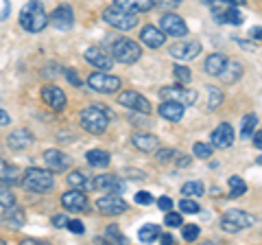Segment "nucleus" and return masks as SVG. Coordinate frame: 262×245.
<instances>
[{
	"label": "nucleus",
	"instance_id": "obj_51",
	"mask_svg": "<svg viewBox=\"0 0 262 245\" xmlns=\"http://www.w3.org/2000/svg\"><path fill=\"white\" fill-rule=\"evenodd\" d=\"M251 140H253V147H256V149H262V129L251 134Z\"/></svg>",
	"mask_w": 262,
	"mask_h": 245
},
{
	"label": "nucleus",
	"instance_id": "obj_30",
	"mask_svg": "<svg viewBox=\"0 0 262 245\" xmlns=\"http://www.w3.org/2000/svg\"><path fill=\"white\" fill-rule=\"evenodd\" d=\"M114 3L125 7L129 11H134V13H144V11L153 9V0H114Z\"/></svg>",
	"mask_w": 262,
	"mask_h": 245
},
{
	"label": "nucleus",
	"instance_id": "obj_2",
	"mask_svg": "<svg viewBox=\"0 0 262 245\" xmlns=\"http://www.w3.org/2000/svg\"><path fill=\"white\" fill-rule=\"evenodd\" d=\"M79 125L83 127L88 134L101 136V134H105V129L110 127V116H107V112H105L103 108L90 105V108H85L83 112L79 114Z\"/></svg>",
	"mask_w": 262,
	"mask_h": 245
},
{
	"label": "nucleus",
	"instance_id": "obj_13",
	"mask_svg": "<svg viewBox=\"0 0 262 245\" xmlns=\"http://www.w3.org/2000/svg\"><path fill=\"white\" fill-rule=\"evenodd\" d=\"M44 162H46L48 171H53V173H63V171H68L72 167L70 156H66V153L59 151V149H46L44 151Z\"/></svg>",
	"mask_w": 262,
	"mask_h": 245
},
{
	"label": "nucleus",
	"instance_id": "obj_8",
	"mask_svg": "<svg viewBox=\"0 0 262 245\" xmlns=\"http://www.w3.org/2000/svg\"><path fill=\"white\" fill-rule=\"evenodd\" d=\"M210 9L214 13V20L219 24H243L245 22V15L236 9L234 5H225V3H219V0H210Z\"/></svg>",
	"mask_w": 262,
	"mask_h": 245
},
{
	"label": "nucleus",
	"instance_id": "obj_39",
	"mask_svg": "<svg viewBox=\"0 0 262 245\" xmlns=\"http://www.w3.org/2000/svg\"><path fill=\"white\" fill-rule=\"evenodd\" d=\"M11 203H15V195L11 193L9 184L0 182V206L7 208V206H11Z\"/></svg>",
	"mask_w": 262,
	"mask_h": 245
},
{
	"label": "nucleus",
	"instance_id": "obj_48",
	"mask_svg": "<svg viewBox=\"0 0 262 245\" xmlns=\"http://www.w3.org/2000/svg\"><path fill=\"white\" fill-rule=\"evenodd\" d=\"M173 160H175V165H177L179 169L190 167V162H192V160H190V156H186V153H175V158H173Z\"/></svg>",
	"mask_w": 262,
	"mask_h": 245
},
{
	"label": "nucleus",
	"instance_id": "obj_58",
	"mask_svg": "<svg viewBox=\"0 0 262 245\" xmlns=\"http://www.w3.org/2000/svg\"><path fill=\"white\" fill-rule=\"evenodd\" d=\"M258 165H262V156H260V158H258Z\"/></svg>",
	"mask_w": 262,
	"mask_h": 245
},
{
	"label": "nucleus",
	"instance_id": "obj_27",
	"mask_svg": "<svg viewBox=\"0 0 262 245\" xmlns=\"http://www.w3.org/2000/svg\"><path fill=\"white\" fill-rule=\"evenodd\" d=\"M225 64H227V57L219 55V53H212V55H208V57H206V64H203V68H206L208 75L219 77L221 72H223Z\"/></svg>",
	"mask_w": 262,
	"mask_h": 245
},
{
	"label": "nucleus",
	"instance_id": "obj_21",
	"mask_svg": "<svg viewBox=\"0 0 262 245\" xmlns=\"http://www.w3.org/2000/svg\"><path fill=\"white\" fill-rule=\"evenodd\" d=\"M3 223L13 228V230H18V228H22L24 223H27V212H24L20 206L11 203V206H7L5 212H3Z\"/></svg>",
	"mask_w": 262,
	"mask_h": 245
},
{
	"label": "nucleus",
	"instance_id": "obj_12",
	"mask_svg": "<svg viewBox=\"0 0 262 245\" xmlns=\"http://www.w3.org/2000/svg\"><path fill=\"white\" fill-rule=\"evenodd\" d=\"M170 57L175 59H182V62H190L194 57H199L201 53V42H194V39H184V42H177L168 48Z\"/></svg>",
	"mask_w": 262,
	"mask_h": 245
},
{
	"label": "nucleus",
	"instance_id": "obj_32",
	"mask_svg": "<svg viewBox=\"0 0 262 245\" xmlns=\"http://www.w3.org/2000/svg\"><path fill=\"white\" fill-rule=\"evenodd\" d=\"M208 110H216L221 103H223L225 99V94H223V90L216 88V86H208Z\"/></svg>",
	"mask_w": 262,
	"mask_h": 245
},
{
	"label": "nucleus",
	"instance_id": "obj_7",
	"mask_svg": "<svg viewBox=\"0 0 262 245\" xmlns=\"http://www.w3.org/2000/svg\"><path fill=\"white\" fill-rule=\"evenodd\" d=\"M160 96L164 101H177V103H182V105H194L196 99H199V92L196 90H190V88H186L184 84H179V86H166V88H162L160 90Z\"/></svg>",
	"mask_w": 262,
	"mask_h": 245
},
{
	"label": "nucleus",
	"instance_id": "obj_36",
	"mask_svg": "<svg viewBox=\"0 0 262 245\" xmlns=\"http://www.w3.org/2000/svg\"><path fill=\"white\" fill-rule=\"evenodd\" d=\"M173 77H175L177 84L188 86L190 84V79H192V72H190V68H186L184 64H177V66L173 68Z\"/></svg>",
	"mask_w": 262,
	"mask_h": 245
},
{
	"label": "nucleus",
	"instance_id": "obj_3",
	"mask_svg": "<svg viewBox=\"0 0 262 245\" xmlns=\"http://www.w3.org/2000/svg\"><path fill=\"white\" fill-rule=\"evenodd\" d=\"M103 20L107 22L110 27L120 29V31H131V29L138 27V15L134 11L125 9V7L116 5V3L103 9Z\"/></svg>",
	"mask_w": 262,
	"mask_h": 245
},
{
	"label": "nucleus",
	"instance_id": "obj_56",
	"mask_svg": "<svg viewBox=\"0 0 262 245\" xmlns=\"http://www.w3.org/2000/svg\"><path fill=\"white\" fill-rule=\"evenodd\" d=\"M219 3H225V5H245V3H247V0H219Z\"/></svg>",
	"mask_w": 262,
	"mask_h": 245
},
{
	"label": "nucleus",
	"instance_id": "obj_31",
	"mask_svg": "<svg viewBox=\"0 0 262 245\" xmlns=\"http://www.w3.org/2000/svg\"><path fill=\"white\" fill-rule=\"evenodd\" d=\"M158 236H160V226H155V223L144 226V228H140V232H138V239L142 243H155Z\"/></svg>",
	"mask_w": 262,
	"mask_h": 245
},
{
	"label": "nucleus",
	"instance_id": "obj_15",
	"mask_svg": "<svg viewBox=\"0 0 262 245\" xmlns=\"http://www.w3.org/2000/svg\"><path fill=\"white\" fill-rule=\"evenodd\" d=\"M48 22H51L57 31H68V29H72V24H75V11H72V7L61 5L48 15Z\"/></svg>",
	"mask_w": 262,
	"mask_h": 245
},
{
	"label": "nucleus",
	"instance_id": "obj_34",
	"mask_svg": "<svg viewBox=\"0 0 262 245\" xmlns=\"http://www.w3.org/2000/svg\"><path fill=\"white\" fill-rule=\"evenodd\" d=\"M206 193V186L201 182H186L182 186V195L184 197H201V195Z\"/></svg>",
	"mask_w": 262,
	"mask_h": 245
},
{
	"label": "nucleus",
	"instance_id": "obj_25",
	"mask_svg": "<svg viewBox=\"0 0 262 245\" xmlns=\"http://www.w3.org/2000/svg\"><path fill=\"white\" fill-rule=\"evenodd\" d=\"M131 145H134L138 151L149 153V151L158 149V138H155L153 134H134L131 136Z\"/></svg>",
	"mask_w": 262,
	"mask_h": 245
},
{
	"label": "nucleus",
	"instance_id": "obj_44",
	"mask_svg": "<svg viewBox=\"0 0 262 245\" xmlns=\"http://www.w3.org/2000/svg\"><path fill=\"white\" fill-rule=\"evenodd\" d=\"M63 77L70 81V86H75V88H81V77L77 75L72 68H63Z\"/></svg>",
	"mask_w": 262,
	"mask_h": 245
},
{
	"label": "nucleus",
	"instance_id": "obj_35",
	"mask_svg": "<svg viewBox=\"0 0 262 245\" xmlns=\"http://www.w3.org/2000/svg\"><path fill=\"white\" fill-rule=\"evenodd\" d=\"M68 184L72 186V189L85 191L88 189V177H85L83 171H72V173H68Z\"/></svg>",
	"mask_w": 262,
	"mask_h": 245
},
{
	"label": "nucleus",
	"instance_id": "obj_18",
	"mask_svg": "<svg viewBox=\"0 0 262 245\" xmlns=\"http://www.w3.org/2000/svg\"><path fill=\"white\" fill-rule=\"evenodd\" d=\"M92 186L96 191H105V193H122L125 191V184L118 175H110V173H101L94 177Z\"/></svg>",
	"mask_w": 262,
	"mask_h": 245
},
{
	"label": "nucleus",
	"instance_id": "obj_16",
	"mask_svg": "<svg viewBox=\"0 0 262 245\" xmlns=\"http://www.w3.org/2000/svg\"><path fill=\"white\" fill-rule=\"evenodd\" d=\"M160 27L166 35H173V37H186L188 35L186 22L175 13H164L162 20H160Z\"/></svg>",
	"mask_w": 262,
	"mask_h": 245
},
{
	"label": "nucleus",
	"instance_id": "obj_52",
	"mask_svg": "<svg viewBox=\"0 0 262 245\" xmlns=\"http://www.w3.org/2000/svg\"><path fill=\"white\" fill-rule=\"evenodd\" d=\"M249 37L251 39H258V42H262V27H253L249 31Z\"/></svg>",
	"mask_w": 262,
	"mask_h": 245
},
{
	"label": "nucleus",
	"instance_id": "obj_41",
	"mask_svg": "<svg viewBox=\"0 0 262 245\" xmlns=\"http://www.w3.org/2000/svg\"><path fill=\"white\" fill-rule=\"evenodd\" d=\"M212 149H214V147L208 145V142H194L192 153H194L196 158H201V160H208L212 156Z\"/></svg>",
	"mask_w": 262,
	"mask_h": 245
},
{
	"label": "nucleus",
	"instance_id": "obj_42",
	"mask_svg": "<svg viewBox=\"0 0 262 245\" xmlns=\"http://www.w3.org/2000/svg\"><path fill=\"white\" fill-rule=\"evenodd\" d=\"M179 208H182V212H186V215H194V212H199V203L190 197H184L179 201Z\"/></svg>",
	"mask_w": 262,
	"mask_h": 245
},
{
	"label": "nucleus",
	"instance_id": "obj_14",
	"mask_svg": "<svg viewBox=\"0 0 262 245\" xmlns=\"http://www.w3.org/2000/svg\"><path fill=\"white\" fill-rule=\"evenodd\" d=\"M61 206L68 210V212H85L88 206H90V201H88L83 191L72 189V191L61 195Z\"/></svg>",
	"mask_w": 262,
	"mask_h": 245
},
{
	"label": "nucleus",
	"instance_id": "obj_1",
	"mask_svg": "<svg viewBox=\"0 0 262 245\" xmlns=\"http://www.w3.org/2000/svg\"><path fill=\"white\" fill-rule=\"evenodd\" d=\"M48 24V13L39 0H29L20 11V27L27 33H39Z\"/></svg>",
	"mask_w": 262,
	"mask_h": 245
},
{
	"label": "nucleus",
	"instance_id": "obj_5",
	"mask_svg": "<svg viewBox=\"0 0 262 245\" xmlns=\"http://www.w3.org/2000/svg\"><path fill=\"white\" fill-rule=\"evenodd\" d=\"M140 57H142V48L134 39L120 37L112 44V59H116L120 64H136Z\"/></svg>",
	"mask_w": 262,
	"mask_h": 245
},
{
	"label": "nucleus",
	"instance_id": "obj_9",
	"mask_svg": "<svg viewBox=\"0 0 262 245\" xmlns=\"http://www.w3.org/2000/svg\"><path fill=\"white\" fill-rule=\"evenodd\" d=\"M88 86L94 90V92H101V94H114L120 90V79L107 75V72H92L88 77Z\"/></svg>",
	"mask_w": 262,
	"mask_h": 245
},
{
	"label": "nucleus",
	"instance_id": "obj_26",
	"mask_svg": "<svg viewBox=\"0 0 262 245\" xmlns=\"http://www.w3.org/2000/svg\"><path fill=\"white\" fill-rule=\"evenodd\" d=\"M0 182L9 184V186L22 182L20 169H18V167H13V165H9V162H5V160H0Z\"/></svg>",
	"mask_w": 262,
	"mask_h": 245
},
{
	"label": "nucleus",
	"instance_id": "obj_50",
	"mask_svg": "<svg viewBox=\"0 0 262 245\" xmlns=\"http://www.w3.org/2000/svg\"><path fill=\"white\" fill-rule=\"evenodd\" d=\"M53 226L55 228H66V226H68V217H66V215H55L53 217Z\"/></svg>",
	"mask_w": 262,
	"mask_h": 245
},
{
	"label": "nucleus",
	"instance_id": "obj_38",
	"mask_svg": "<svg viewBox=\"0 0 262 245\" xmlns=\"http://www.w3.org/2000/svg\"><path fill=\"white\" fill-rule=\"evenodd\" d=\"M105 239H107V241H114V243H120V245H125V243H127V236L120 232V228H118L116 223L107 226V230H105Z\"/></svg>",
	"mask_w": 262,
	"mask_h": 245
},
{
	"label": "nucleus",
	"instance_id": "obj_22",
	"mask_svg": "<svg viewBox=\"0 0 262 245\" xmlns=\"http://www.w3.org/2000/svg\"><path fill=\"white\" fill-rule=\"evenodd\" d=\"M184 114H186V105L177 103V101H164L160 105V116L170 122H179L184 118Z\"/></svg>",
	"mask_w": 262,
	"mask_h": 245
},
{
	"label": "nucleus",
	"instance_id": "obj_53",
	"mask_svg": "<svg viewBox=\"0 0 262 245\" xmlns=\"http://www.w3.org/2000/svg\"><path fill=\"white\" fill-rule=\"evenodd\" d=\"M11 122V116L7 114L5 110H0V127H5V125H9Z\"/></svg>",
	"mask_w": 262,
	"mask_h": 245
},
{
	"label": "nucleus",
	"instance_id": "obj_55",
	"mask_svg": "<svg viewBox=\"0 0 262 245\" xmlns=\"http://www.w3.org/2000/svg\"><path fill=\"white\" fill-rule=\"evenodd\" d=\"M158 241L164 243V245H170V243H173V236H170V234H160V236H158Z\"/></svg>",
	"mask_w": 262,
	"mask_h": 245
},
{
	"label": "nucleus",
	"instance_id": "obj_43",
	"mask_svg": "<svg viewBox=\"0 0 262 245\" xmlns=\"http://www.w3.org/2000/svg\"><path fill=\"white\" fill-rule=\"evenodd\" d=\"M164 223H166L168 228H179L184 223V219L179 212H173V210H166V217H164Z\"/></svg>",
	"mask_w": 262,
	"mask_h": 245
},
{
	"label": "nucleus",
	"instance_id": "obj_33",
	"mask_svg": "<svg viewBox=\"0 0 262 245\" xmlns=\"http://www.w3.org/2000/svg\"><path fill=\"white\" fill-rule=\"evenodd\" d=\"M227 184H229V189H232V197H243L245 193H247V184H245V179L243 177H236V175H232L227 179Z\"/></svg>",
	"mask_w": 262,
	"mask_h": 245
},
{
	"label": "nucleus",
	"instance_id": "obj_49",
	"mask_svg": "<svg viewBox=\"0 0 262 245\" xmlns=\"http://www.w3.org/2000/svg\"><path fill=\"white\" fill-rule=\"evenodd\" d=\"M158 208L164 210V212L170 210V208H173V199H170L168 195H162V197H158Z\"/></svg>",
	"mask_w": 262,
	"mask_h": 245
},
{
	"label": "nucleus",
	"instance_id": "obj_46",
	"mask_svg": "<svg viewBox=\"0 0 262 245\" xmlns=\"http://www.w3.org/2000/svg\"><path fill=\"white\" fill-rule=\"evenodd\" d=\"M175 149H158V162H162V165H164V162H170V160H173L175 158Z\"/></svg>",
	"mask_w": 262,
	"mask_h": 245
},
{
	"label": "nucleus",
	"instance_id": "obj_19",
	"mask_svg": "<svg viewBox=\"0 0 262 245\" xmlns=\"http://www.w3.org/2000/svg\"><path fill=\"white\" fill-rule=\"evenodd\" d=\"M212 147H216V149H227L229 145L234 142V129H232V125L229 122H221V125L212 132Z\"/></svg>",
	"mask_w": 262,
	"mask_h": 245
},
{
	"label": "nucleus",
	"instance_id": "obj_6",
	"mask_svg": "<svg viewBox=\"0 0 262 245\" xmlns=\"http://www.w3.org/2000/svg\"><path fill=\"white\" fill-rule=\"evenodd\" d=\"M256 223V217L247 215L245 210H227L223 217H221V230L227 234H236L245 230V228H251Z\"/></svg>",
	"mask_w": 262,
	"mask_h": 245
},
{
	"label": "nucleus",
	"instance_id": "obj_20",
	"mask_svg": "<svg viewBox=\"0 0 262 245\" xmlns=\"http://www.w3.org/2000/svg\"><path fill=\"white\" fill-rule=\"evenodd\" d=\"M33 132H29V129H15V132H11L9 136H7V147L13 151H24L27 147L33 145Z\"/></svg>",
	"mask_w": 262,
	"mask_h": 245
},
{
	"label": "nucleus",
	"instance_id": "obj_54",
	"mask_svg": "<svg viewBox=\"0 0 262 245\" xmlns=\"http://www.w3.org/2000/svg\"><path fill=\"white\" fill-rule=\"evenodd\" d=\"M236 44H238V46H243L245 51H256V46H253V44H249V42H245V39H236Z\"/></svg>",
	"mask_w": 262,
	"mask_h": 245
},
{
	"label": "nucleus",
	"instance_id": "obj_10",
	"mask_svg": "<svg viewBox=\"0 0 262 245\" xmlns=\"http://www.w3.org/2000/svg\"><path fill=\"white\" fill-rule=\"evenodd\" d=\"M127 201L120 197V193H107L105 197H101L96 201V210L101 215H107V217H116V215H122L127 212Z\"/></svg>",
	"mask_w": 262,
	"mask_h": 245
},
{
	"label": "nucleus",
	"instance_id": "obj_17",
	"mask_svg": "<svg viewBox=\"0 0 262 245\" xmlns=\"http://www.w3.org/2000/svg\"><path fill=\"white\" fill-rule=\"evenodd\" d=\"M42 101L53 112H61L66 108V103H68V99H66V94H63V90L57 88V86H44L42 88Z\"/></svg>",
	"mask_w": 262,
	"mask_h": 245
},
{
	"label": "nucleus",
	"instance_id": "obj_45",
	"mask_svg": "<svg viewBox=\"0 0 262 245\" xmlns=\"http://www.w3.org/2000/svg\"><path fill=\"white\" fill-rule=\"evenodd\" d=\"M66 228H68L72 234H83L85 232V228H83V223H81L79 219H68V226Z\"/></svg>",
	"mask_w": 262,
	"mask_h": 245
},
{
	"label": "nucleus",
	"instance_id": "obj_11",
	"mask_svg": "<svg viewBox=\"0 0 262 245\" xmlns=\"http://www.w3.org/2000/svg\"><path fill=\"white\" fill-rule=\"evenodd\" d=\"M118 103L127 110H134L138 114H151V103L149 99H144L140 92H134V90H125V92L118 94Z\"/></svg>",
	"mask_w": 262,
	"mask_h": 245
},
{
	"label": "nucleus",
	"instance_id": "obj_28",
	"mask_svg": "<svg viewBox=\"0 0 262 245\" xmlns=\"http://www.w3.org/2000/svg\"><path fill=\"white\" fill-rule=\"evenodd\" d=\"M85 158L90 162V167H94V169H105V167H110V162H112L110 153L105 149H90L85 153Z\"/></svg>",
	"mask_w": 262,
	"mask_h": 245
},
{
	"label": "nucleus",
	"instance_id": "obj_29",
	"mask_svg": "<svg viewBox=\"0 0 262 245\" xmlns=\"http://www.w3.org/2000/svg\"><path fill=\"white\" fill-rule=\"evenodd\" d=\"M241 77H243V66H241L238 62H227L223 72L219 75V79L225 81V84H234V81L241 79Z\"/></svg>",
	"mask_w": 262,
	"mask_h": 245
},
{
	"label": "nucleus",
	"instance_id": "obj_40",
	"mask_svg": "<svg viewBox=\"0 0 262 245\" xmlns=\"http://www.w3.org/2000/svg\"><path fill=\"white\" fill-rule=\"evenodd\" d=\"M182 236H184V241L188 243H192L199 239V226L196 223H182Z\"/></svg>",
	"mask_w": 262,
	"mask_h": 245
},
{
	"label": "nucleus",
	"instance_id": "obj_23",
	"mask_svg": "<svg viewBox=\"0 0 262 245\" xmlns=\"http://www.w3.org/2000/svg\"><path fill=\"white\" fill-rule=\"evenodd\" d=\"M140 39H142V44L144 46H149V48H160L164 42H166V33H164L162 29L158 27H144L142 29V33H140Z\"/></svg>",
	"mask_w": 262,
	"mask_h": 245
},
{
	"label": "nucleus",
	"instance_id": "obj_4",
	"mask_svg": "<svg viewBox=\"0 0 262 245\" xmlns=\"http://www.w3.org/2000/svg\"><path fill=\"white\" fill-rule=\"evenodd\" d=\"M22 186L31 193H48L55 186V177L53 171H44V169H27V173L22 177Z\"/></svg>",
	"mask_w": 262,
	"mask_h": 245
},
{
	"label": "nucleus",
	"instance_id": "obj_47",
	"mask_svg": "<svg viewBox=\"0 0 262 245\" xmlns=\"http://www.w3.org/2000/svg\"><path fill=\"white\" fill-rule=\"evenodd\" d=\"M136 203H142V206H149V203H153V195H151V193H146V191L136 193Z\"/></svg>",
	"mask_w": 262,
	"mask_h": 245
},
{
	"label": "nucleus",
	"instance_id": "obj_37",
	"mask_svg": "<svg viewBox=\"0 0 262 245\" xmlns=\"http://www.w3.org/2000/svg\"><path fill=\"white\" fill-rule=\"evenodd\" d=\"M256 125H258V116H256V114H247V116L243 118L241 136H243V138H251V134H253V129H256Z\"/></svg>",
	"mask_w": 262,
	"mask_h": 245
},
{
	"label": "nucleus",
	"instance_id": "obj_57",
	"mask_svg": "<svg viewBox=\"0 0 262 245\" xmlns=\"http://www.w3.org/2000/svg\"><path fill=\"white\" fill-rule=\"evenodd\" d=\"M162 5H168V7H175V5H179L182 3V0H160Z\"/></svg>",
	"mask_w": 262,
	"mask_h": 245
},
{
	"label": "nucleus",
	"instance_id": "obj_24",
	"mask_svg": "<svg viewBox=\"0 0 262 245\" xmlns=\"http://www.w3.org/2000/svg\"><path fill=\"white\" fill-rule=\"evenodd\" d=\"M85 62L92 64L94 68H101V70H110L114 66V59L105 55L101 48H88L85 51Z\"/></svg>",
	"mask_w": 262,
	"mask_h": 245
}]
</instances>
